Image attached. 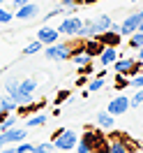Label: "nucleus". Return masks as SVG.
<instances>
[{
  "instance_id": "obj_25",
  "label": "nucleus",
  "mask_w": 143,
  "mask_h": 153,
  "mask_svg": "<svg viewBox=\"0 0 143 153\" xmlns=\"http://www.w3.org/2000/svg\"><path fill=\"white\" fill-rule=\"evenodd\" d=\"M102 88H104V79H102V76H97V79H92V81L88 84V91H90V93H92V91H102Z\"/></svg>"
},
{
  "instance_id": "obj_7",
  "label": "nucleus",
  "mask_w": 143,
  "mask_h": 153,
  "mask_svg": "<svg viewBox=\"0 0 143 153\" xmlns=\"http://www.w3.org/2000/svg\"><path fill=\"white\" fill-rule=\"evenodd\" d=\"M26 134H28V130H26V128H10V130L0 132V144L5 146V144L23 142V139H26Z\"/></svg>"
},
{
  "instance_id": "obj_28",
  "label": "nucleus",
  "mask_w": 143,
  "mask_h": 153,
  "mask_svg": "<svg viewBox=\"0 0 143 153\" xmlns=\"http://www.w3.org/2000/svg\"><path fill=\"white\" fill-rule=\"evenodd\" d=\"M129 86L132 88H143V74H134L129 79Z\"/></svg>"
},
{
  "instance_id": "obj_2",
  "label": "nucleus",
  "mask_w": 143,
  "mask_h": 153,
  "mask_svg": "<svg viewBox=\"0 0 143 153\" xmlns=\"http://www.w3.org/2000/svg\"><path fill=\"white\" fill-rule=\"evenodd\" d=\"M19 81H21V79H7V81H5V93H7V95H10L19 107L30 105V102H32V95L21 93V91H19Z\"/></svg>"
},
{
  "instance_id": "obj_10",
  "label": "nucleus",
  "mask_w": 143,
  "mask_h": 153,
  "mask_svg": "<svg viewBox=\"0 0 143 153\" xmlns=\"http://www.w3.org/2000/svg\"><path fill=\"white\" fill-rule=\"evenodd\" d=\"M39 14V7L35 5V2H26L23 7H16V14H14V19H21V21H30L35 19Z\"/></svg>"
},
{
  "instance_id": "obj_14",
  "label": "nucleus",
  "mask_w": 143,
  "mask_h": 153,
  "mask_svg": "<svg viewBox=\"0 0 143 153\" xmlns=\"http://www.w3.org/2000/svg\"><path fill=\"white\" fill-rule=\"evenodd\" d=\"M97 39L104 44V47H118V42H120V35H115L113 30H106L102 35H97Z\"/></svg>"
},
{
  "instance_id": "obj_4",
  "label": "nucleus",
  "mask_w": 143,
  "mask_h": 153,
  "mask_svg": "<svg viewBox=\"0 0 143 153\" xmlns=\"http://www.w3.org/2000/svg\"><path fill=\"white\" fill-rule=\"evenodd\" d=\"M113 70L115 74H122V76H134L139 70H143V65H139L134 58H120L113 63Z\"/></svg>"
},
{
  "instance_id": "obj_27",
  "label": "nucleus",
  "mask_w": 143,
  "mask_h": 153,
  "mask_svg": "<svg viewBox=\"0 0 143 153\" xmlns=\"http://www.w3.org/2000/svg\"><path fill=\"white\" fill-rule=\"evenodd\" d=\"M81 2H83V0H60V7H65V10L69 12V10H74V7H78Z\"/></svg>"
},
{
  "instance_id": "obj_40",
  "label": "nucleus",
  "mask_w": 143,
  "mask_h": 153,
  "mask_svg": "<svg viewBox=\"0 0 143 153\" xmlns=\"http://www.w3.org/2000/svg\"><path fill=\"white\" fill-rule=\"evenodd\" d=\"M0 149H2V144H0Z\"/></svg>"
},
{
  "instance_id": "obj_12",
  "label": "nucleus",
  "mask_w": 143,
  "mask_h": 153,
  "mask_svg": "<svg viewBox=\"0 0 143 153\" xmlns=\"http://www.w3.org/2000/svg\"><path fill=\"white\" fill-rule=\"evenodd\" d=\"M111 16L109 14H99V16H95L92 19V26H95V30H97V35H102V33H106V30H111Z\"/></svg>"
},
{
  "instance_id": "obj_34",
  "label": "nucleus",
  "mask_w": 143,
  "mask_h": 153,
  "mask_svg": "<svg viewBox=\"0 0 143 153\" xmlns=\"http://www.w3.org/2000/svg\"><path fill=\"white\" fill-rule=\"evenodd\" d=\"M139 60H143V47L139 49Z\"/></svg>"
},
{
  "instance_id": "obj_26",
  "label": "nucleus",
  "mask_w": 143,
  "mask_h": 153,
  "mask_svg": "<svg viewBox=\"0 0 143 153\" xmlns=\"http://www.w3.org/2000/svg\"><path fill=\"white\" fill-rule=\"evenodd\" d=\"M12 19H14V14H12L10 10H5V7H0V23H2V26H7Z\"/></svg>"
},
{
  "instance_id": "obj_17",
  "label": "nucleus",
  "mask_w": 143,
  "mask_h": 153,
  "mask_svg": "<svg viewBox=\"0 0 143 153\" xmlns=\"http://www.w3.org/2000/svg\"><path fill=\"white\" fill-rule=\"evenodd\" d=\"M0 109H2V114L7 116V114H12L14 109H19V105H16L10 95H2V97H0Z\"/></svg>"
},
{
  "instance_id": "obj_35",
  "label": "nucleus",
  "mask_w": 143,
  "mask_h": 153,
  "mask_svg": "<svg viewBox=\"0 0 143 153\" xmlns=\"http://www.w3.org/2000/svg\"><path fill=\"white\" fill-rule=\"evenodd\" d=\"M139 30H141V33H143V21H141V23H139Z\"/></svg>"
},
{
  "instance_id": "obj_3",
  "label": "nucleus",
  "mask_w": 143,
  "mask_h": 153,
  "mask_svg": "<svg viewBox=\"0 0 143 153\" xmlns=\"http://www.w3.org/2000/svg\"><path fill=\"white\" fill-rule=\"evenodd\" d=\"M72 47L69 44H60V42H56V44H48L46 51H44V56L48 58V60H56V63H60V60H67V58H72Z\"/></svg>"
},
{
  "instance_id": "obj_13",
  "label": "nucleus",
  "mask_w": 143,
  "mask_h": 153,
  "mask_svg": "<svg viewBox=\"0 0 143 153\" xmlns=\"http://www.w3.org/2000/svg\"><path fill=\"white\" fill-rule=\"evenodd\" d=\"M97 125L99 128H104V130H109V128H113L115 125V116H111L109 111H97Z\"/></svg>"
},
{
  "instance_id": "obj_36",
  "label": "nucleus",
  "mask_w": 143,
  "mask_h": 153,
  "mask_svg": "<svg viewBox=\"0 0 143 153\" xmlns=\"http://www.w3.org/2000/svg\"><path fill=\"white\" fill-rule=\"evenodd\" d=\"M5 2H7V0H0V7H2V5H5Z\"/></svg>"
},
{
  "instance_id": "obj_15",
  "label": "nucleus",
  "mask_w": 143,
  "mask_h": 153,
  "mask_svg": "<svg viewBox=\"0 0 143 153\" xmlns=\"http://www.w3.org/2000/svg\"><path fill=\"white\" fill-rule=\"evenodd\" d=\"M106 153H127V142L125 139H113L106 144Z\"/></svg>"
},
{
  "instance_id": "obj_9",
  "label": "nucleus",
  "mask_w": 143,
  "mask_h": 153,
  "mask_svg": "<svg viewBox=\"0 0 143 153\" xmlns=\"http://www.w3.org/2000/svg\"><path fill=\"white\" fill-rule=\"evenodd\" d=\"M60 39V33L58 28H48V26H42L37 30V42H42V47H48V44H56Z\"/></svg>"
},
{
  "instance_id": "obj_37",
  "label": "nucleus",
  "mask_w": 143,
  "mask_h": 153,
  "mask_svg": "<svg viewBox=\"0 0 143 153\" xmlns=\"http://www.w3.org/2000/svg\"><path fill=\"white\" fill-rule=\"evenodd\" d=\"M58 153H72V151H58Z\"/></svg>"
},
{
  "instance_id": "obj_5",
  "label": "nucleus",
  "mask_w": 143,
  "mask_h": 153,
  "mask_svg": "<svg viewBox=\"0 0 143 153\" xmlns=\"http://www.w3.org/2000/svg\"><path fill=\"white\" fill-rule=\"evenodd\" d=\"M81 26H83V19H81V16H65V19L60 21V26H58V33H60V35H72V37H76Z\"/></svg>"
},
{
  "instance_id": "obj_22",
  "label": "nucleus",
  "mask_w": 143,
  "mask_h": 153,
  "mask_svg": "<svg viewBox=\"0 0 143 153\" xmlns=\"http://www.w3.org/2000/svg\"><path fill=\"white\" fill-rule=\"evenodd\" d=\"M53 144L46 142V144H32V153H53Z\"/></svg>"
},
{
  "instance_id": "obj_32",
  "label": "nucleus",
  "mask_w": 143,
  "mask_h": 153,
  "mask_svg": "<svg viewBox=\"0 0 143 153\" xmlns=\"http://www.w3.org/2000/svg\"><path fill=\"white\" fill-rule=\"evenodd\" d=\"M12 5H14V7H23V5H26V2H30V0H10Z\"/></svg>"
},
{
  "instance_id": "obj_29",
  "label": "nucleus",
  "mask_w": 143,
  "mask_h": 153,
  "mask_svg": "<svg viewBox=\"0 0 143 153\" xmlns=\"http://www.w3.org/2000/svg\"><path fill=\"white\" fill-rule=\"evenodd\" d=\"M16 149V153H32V144H26V142H21L19 146H14Z\"/></svg>"
},
{
  "instance_id": "obj_31",
  "label": "nucleus",
  "mask_w": 143,
  "mask_h": 153,
  "mask_svg": "<svg viewBox=\"0 0 143 153\" xmlns=\"http://www.w3.org/2000/svg\"><path fill=\"white\" fill-rule=\"evenodd\" d=\"M115 84H118V88H125V86H129V81L125 79L122 74H115Z\"/></svg>"
},
{
  "instance_id": "obj_21",
  "label": "nucleus",
  "mask_w": 143,
  "mask_h": 153,
  "mask_svg": "<svg viewBox=\"0 0 143 153\" xmlns=\"http://www.w3.org/2000/svg\"><path fill=\"white\" fill-rule=\"evenodd\" d=\"M44 123H46V114H37L26 121V128H37V125H44Z\"/></svg>"
},
{
  "instance_id": "obj_6",
  "label": "nucleus",
  "mask_w": 143,
  "mask_h": 153,
  "mask_svg": "<svg viewBox=\"0 0 143 153\" xmlns=\"http://www.w3.org/2000/svg\"><path fill=\"white\" fill-rule=\"evenodd\" d=\"M143 21V10H139V12H134V14H129L127 19L120 23V35H132V33H136L139 30V23Z\"/></svg>"
},
{
  "instance_id": "obj_1",
  "label": "nucleus",
  "mask_w": 143,
  "mask_h": 153,
  "mask_svg": "<svg viewBox=\"0 0 143 153\" xmlns=\"http://www.w3.org/2000/svg\"><path fill=\"white\" fill-rule=\"evenodd\" d=\"M51 144H53L56 151H74L76 144H78V134L74 132V130H65V128H60Z\"/></svg>"
},
{
  "instance_id": "obj_33",
  "label": "nucleus",
  "mask_w": 143,
  "mask_h": 153,
  "mask_svg": "<svg viewBox=\"0 0 143 153\" xmlns=\"http://www.w3.org/2000/svg\"><path fill=\"white\" fill-rule=\"evenodd\" d=\"M0 153H16V149H14V146H2Z\"/></svg>"
},
{
  "instance_id": "obj_24",
  "label": "nucleus",
  "mask_w": 143,
  "mask_h": 153,
  "mask_svg": "<svg viewBox=\"0 0 143 153\" xmlns=\"http://www.w3.org/2000/svg\"><path fill=\"white\" fill-rule=\"evenodd\" d=\"M143 105V88H139L134 97H129V107H141Z\"/></svg>"
},
{
  "instance_id": "obj_16",
  "label": "nucleus",
  "mask_w": 143,
  "mask_h": 153,
  "mask_svg": "<svg viewBox=\"0 0 143 153\" xmlns=\"http://www.w3.org/2000/svg\"><path fill=\"white\" fill-rule=\"evenodd\" d=\"M102 49H104V44H102L97 37H92V39H88V44H86L83 51H86L88 56H97V53H102Z\"/></svg>"
},
{
  "instance_id": "obj_8",
  "label": "nucleus",
  "mask_w": 143,
  "mask_h": 153,
  "mask_svg": "<svg viewBox=\"0 0 143 153\" xmlns=\"http://www.w3.org/2000/svg\"><path fill=\"white\" fill-rule=\"evenodd\" d=\"M129 109V97L127 95H115L111 102H109V107H106V111L111 116H120V114H125Z\"/></svg>"
},
{
  "instance_id": "obj_20",
  "label": "nucleus",
  "mask_w": 143,
  "mask_h": 153,
  "mask_svg": "<svg viewBox=\"0 0 143 153\" xmlns=\"http://www.w3.org/2000/svg\"><path fill=\"white\" fill-rule=\"evenodd\" d=\"M129 47H132V49H141L143 47V33H141V30H136V33L129 35Z\"/></svg>"
},
{
  "instance_id": "obj_19",
  "label": "nucleus",
  "mask_w": 143,
  "mask_h": 153,
  "mask_svg": "<svg viewBox=\"0 0 143 153\" xmlns=\"http://www.w3.org/2000/svg\"><path fill=\"white\" fill-rule=\"evenodd\" d=\"M72 60H74V65H78V67H86V65H90L92 56H88L86 51H81V53H72Z\"/></svg>"
},
{
  "instance_id": "obj_38",
  "label": "nucleus",
  "mask_w": 143,
  "mask_h": 153,
  "mask_svg": "<svg viewBox=\"0 0 143 153\" xmlns=\"http://www.w3.org/2000/svg\"><path fill=\"white\" fill-rule=\"evenodd\" d=\"M129 2H139V0H129Z\"/></svg>"
},
{
  "instance_id": "obj_23",
  "label": "nucleus",
  "mask_w": 143,
  "mask_h": 153,
  "mask_svg": "<svg viewBox=\"0 0 143 153\" xmlns=\"http://www.w3.org/2000/svg\"><path fill=\"white\" fill-rule=\"evenodd\" d=\"M37 51H42V42L35 39V42H30L28 47L23 49V56H32V53H37Z\"/></svg>"
},
{
  "instance_id": "obj_11",
  "label": "nucleus",
  "mask_w": 143,
  "mask_h": 153,
  "mask_svg": "<svg viewBox=\"0 0 143 153\" xmlns=\"http://www.w3.org/2000/svg\"><path fill=\"white\" fill-rule=\"evenodd\" d=\"M115 60H118V51H115V47H104V49H102V53H99V63H102V67L113 65Z\"/></svg>"
},
{
  "instance_id": "obj_30",
  "label": "nucleus",
  "mask_w": 143,
  "mask_h": 153,
  "mask_svg": "<svg viewBox=\"0 0 143 153\" xmlns=\"http://www.w3.org/2000/svg\"><path fill=\"white\" fill-rule=\"evenodd\" d=\"M72 153H97V151H92V149H88V146H83V144H76V149Z\"/></svg>"
},
{
  "instance_id": "obj_39",
  "label": "nucleus",
  "mask_w": 143,
  "mask_h": 153,
  "mask_svg": "<svg viewBox=\"0 0 143 153\" xmlns=\"http://www.w3.org/2000/svg\"><path fill=\"white\" fill-rule=\"evenodd\" d=\"M0 116H5V114H2V109H0Z\"/></svg>"
},
{
  "instance_id": "obj_18",
  "label": "nucleus",
  "mask_w": 143,
  "mask_h": 153,
  "mask_svg": "<svg viewBox=\"0 0 143 153\" xmlns=\"http://www.w3.org/2000/svg\"><path fill=\"white\" fill-rule=\"evenodd\" d=\"M19 91H21V93L32 95V93L37 91V81H35V79H21V81H19Z\"/></svg>"
}]
</instances>
